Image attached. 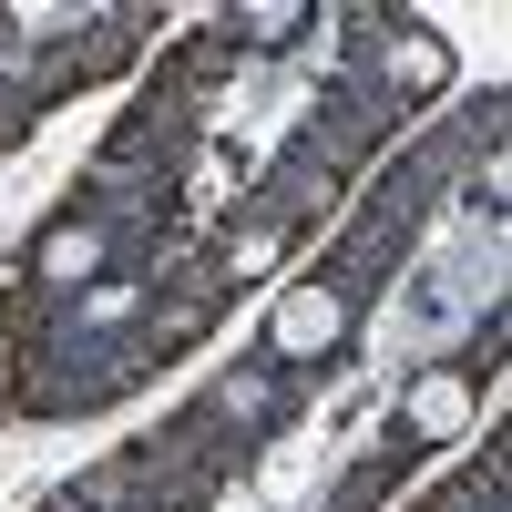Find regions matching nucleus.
Instances as JSON below:
<instances>
[{"label":"nucleus","instance_id":"nucleus-2","mask_svg":"<svg viewBox=\"0 0 512 512\" xmlns=\"http://www.w3.org/2000/svg\"><path fill=\"white\" fill-rule=\"evenodd\" d=\"M338 328V308H328V297H287V318H277V338H287V349H308V338H328Z\"/></svg>","mask_w":512,"mask_h":512},{"label":"nucleus","instance_id":"nucleus-1","mask_svg":"<svg viewBox=\"0 0 512 512\" xmlns=\"http://www.w3.org/2000/svg\"><path fill=\"white\" fill-rule=\"evenodd\" d=\"M93 256H103V236H93V226H52V236H41V256H31V277H41V287H72Z\"/></svg>","mask_w":512,"mask_h":512},{"label":"nucleus","instance_id":"nucleus-3","mask_svg":"<svg viewBox=\"0 0 512 512\" xmlns=\"http://www.w3.org/2000/svg\"><path fill=\"white\" fill-rule=\"evenodd\" d=\"M441 420H461V379H431V390H420V431H441Z\"/></svg>","mask_w":512,"mask_h":512},{"label":"nucleus","instance_id":"nucleus-4","mask_svg":"<svg viewBox=\"0 0 512 512\" xmlns=\"http://www.w3.org/2000/svg\"><path fill=\"white\" fill-rule=\"evenodd\" d=\"M400 72H410V93H431V82H441V41H410Z\"/></svg>","mask_w":512,"mask_h":512}]
</instances>
